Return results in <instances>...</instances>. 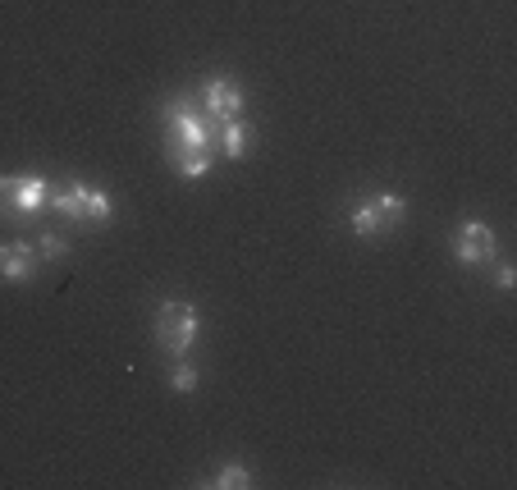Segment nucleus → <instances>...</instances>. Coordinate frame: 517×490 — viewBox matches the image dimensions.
I'll return each mask as SVG.
<instances>
[{"label": "nucleus", "instance_id": "f257e3e1", "mask_svg": "<svg viewBox=\"0 0 517 490\" xmlns=\"http://www.w3.org/2000/svg\"><path fill=\"white\" fill-rule=\"evenodd\" d=\"M165 120V147H216V133H211V120L202 110H193L188 101H165L161 110ZM220 124V120H216Z\"/></svg>", "mask_w": 517, "mask_h": 490}, {"label": "nucleus", "instance_id": "f03ea898", "mask_svg": "<svg viewBox=\"0 0 517 490\" xmlns=\"http://www.w3.org/2000/svg\"><path fill=\"white\" fill-rule=\"evenodd\" d=\"M197 339V312L188 303H161V312H156V344H161L165 353H174V358H184L188 349H193Z\"/></svg>", "mask_w": 517, "mask_h": 490}, {"label": "nucleus", "instance_id": "7ed1b4c3", "mask_svg": "<svg viewBox=\"0 0 517 490\" xmlns=\"http://www.w3.org/2000/svg\"><path fill=\"white\" fill-rule=\"evenodd\" d=\"M453 257H458L463 266L490 262V257H495V234H490V225H481V220H463L458 234H453Z\"/></svg>", "mask_w": 517, "mask_h": 490}, {"label": "nucleus", "instance_id": "20e7f679", "mask_svg": "<svg viewBox=\"0 0 517 490\" xmlns=\"http://www.w3.org/2000/svg\"><path fill=\"white\" fill-rule=\"evenodd\" d=\"M202 106L211 120H238L243 115V92H238V83H229V78H211L202 88Z\"/></svg>", "mask_w": 517, "mask_h": 490}, {"label": "nucleus", "instance_id": "39448f33", "mask_svg": "<svg viewBox=\"0 0 517 490\" xmlns=\"http://www.w3.org/2000/svg\"><path fill=\"white\" fill-rule=\"evenodd\" d=\"M37 271L33 243H0V280H28Z\"/></svg>", "mask_w": 517, "mask_h": 490}, {"label": "nucleus", "instance_id": "423d86ee", "mask_svg": "<svg viewBox=\"0 0 517 490\" xmlns=\"http://www.w3.org/2000/svg\"><path fill=\"white\" fill-rule=\"evenodd\" d=\"M46 207H51L55 216H65V220H83V207H87V184H78V179H65V184H51V197H46Z\"/></svg>", "mask_w": 517, "mask_h": 490}, {"label": "nucleus", "instance_id": "0eeeda50", "mask_svg": "<svg viewBox=\"0 0 517 490\" xmlns=\"http://www.w3.org/2000/svg\"><path fill=\"white\" fill-rule=\"evenodd\" d=\"M46 197H51V184H46V179L19 175L14 179V216H33V211H42Z\"/></svg>", "mask_w": 517, "mask_h": 490}, {"label": "nucleus", "instance_id": "6e6552de", "mask_svg": "<svg viewBox=\"0 0 517 490\" xmlns=\"http://www.w3.org/2000/svg\"><path fill=\"white\" fill-rule=\"evenodd\" d=\"M165 156H170V165L184 179L206 175V170H211V161H216V152H211V147H165Z\"/></svg>", "mask_w": 517, "mask_h": 490}, {"label": "nucleus", "instance_id": "1a4fd4ad", "mask_svg": "<svg viewBox=\"0 0 517 490\" xmlns=\"http://www.w3.org/2000/svg\"><path fill=\"white\" fill-rule=\"evenodd\" d=\"M348 225H353L357 239H380L385 234V216H380L376 202H362V207H353V216H348Z\"/></svg>", "mask_w": 517, "mask_h": 490}, {"label": "nucleus", "instance_id": "9d476101", "mask_svg": "<svg viewBox=\"0 0 517 490\" xmlns=\"http://www.w3.org/2000/svg\"><path fill=\"white\" fill-rule=\"evenodd\" d=\"M220 147H225V156L229 161H238V156L248 152V129H243V120H225L220 124Z\"/></svg>", "mask_w": 517, "mask_h": 490}, {"label": "nucleus", "instance_id": "9b49d317", "mask_svg": "<svg viewBox=\"0 0 517 490\" xmlns=\"http://www.w3.org/2000/svg\"><path fill=\"white\" fill-rule=\"evenodd\" d=\"M83 220H87V225H106V220H110V197L101 193V188H92V184H87V207H83Z\"/></svg>", "mask_w": 517, "mask_h": 490}, {"label": "nucleus", "instance_id": "f8f14e48", "mask_svg": "<svg viewBox=\"0 0 517 490\" xmlns=\"http://www.w3.org/2000/svg\"><path fill=\"white\" fill-rule=\"evenodd\" d=\"M33 248H37V262H60V257H65V252H69V243L60 239L55 229H46V234L33 243Z\"/></svg>", "mask_w": 517, "mask_h": 490}, {"label": "nucleus", "instance_id": "ddd939ff", "mask_svg": "<svg viewBox=\"0 0 517 490\" xmlns=\"http://www.w3.org/2000/svg\"><path fill=\"white\" fill-rule=\"evenodd\" d=\"M211 486H220V490H243V486H252V477H248V468L243 463H229V468H220L216 477H211Z\"/></svg>", "mask_w": 517, "mask_h": 490}, {"label": "nucleus", "instance_id": "4468645a", "mask_svg": "<svg viewBox=\"0 0 517 490\" xmlns=\"http://www.w3.org/2000/svg\"><path fill=\"white\" fill-rule=\"evenodd\" d=\"M376 207H380V216H385L389 229H394V225L403 220V197H399V193H380V197H376Z\"/></svg>", "mask_w": 517, "mask_h": 490}, {"label": "nucleus", "instance_id": "2eb2a0df", "mask_svg": "<svg viewBox=\"0 0 517 490\" xmlns=\"http://www.w3.org/2000/svg\"><path fill=\"white\" fill-rule=\"evenodd\" d=\"M170 385H174L179 394H193V390H197V371L188 367V362H179V367L170 371Z\"/></svg>", "mask_w": 517, "mask_h": 490}, {"label": "nucleus", "instance_id": "dca6fc26", "mask_svg": "<svg viewBox=\"0 0 517 490\" xmlns=\"http://www.w3.org/2000/svg\"><path fill=\"white\" fill-rule=\"evenodd\" d=\"M14 211V179H0V216Z\"/></svg>", "mask_w": 517, "mask_h": 490}, {"label": "nucleus", "instance_id": "f3484780", "mask_svg": "<svg viewBox=\"0 0 517 490\" xmlns=\"http://www.w3.org/2000/svg\"><path fill=\"white\" fill-rule=\"evenodd\" d=\"M495 284H499V289H513V271H508V266H499V271H495Z\"/></svg>", "mask_w": 517, "mask_h": 490}]
</instances>
